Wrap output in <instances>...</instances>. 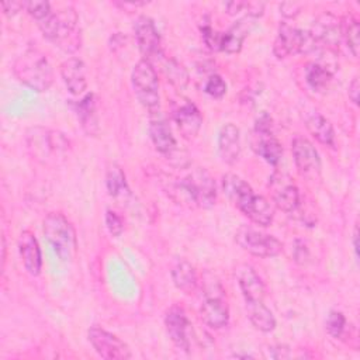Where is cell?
<instances>
[{
    "mask_svg": "<svg viewBox=\"0 0 360 360\" xmlns=\"http://www.w3.org/2000/svg\"><path fill=\"white\" fill-rule=\"evenodd\" d=\"M15 77L30 89L41 93L53 83V69L48 58L37 48L24 51L13 65Z\"/></svg>",
    "mask_w": 360,
    "mask_h": 360,
    "instance_id": "obj_1",
    "label": "cell"
},
{
    "mask_svg": "<svg viewBox=\"0 0 360 360\" xmlns=\"http://www.w3.org/2000/svg\"><path fill=\"white\" fill-rule=\"evenodd\" d=\"M69 146V139L59 131L35 127L27 132V148L42 163L56 162L58 158H63Z\"/></svg>",
    "mask_w": 360,
    "mask_h": 360,
    "instance_id": "obj_2",
    "label": "cell"
},
{
    "mask_svg": "<svg viewBox=\"0 0 360 360\" xmlns=\"http://www.w3.org/2000/svg\"><path fill=\"white\" fill-rule=\"evenodd\" d=\"M44 233L62 262H69L76 252V233L72 224L60 212H49L44 219Z\"/></svg>",
    "mask_w": 360,
    "mask_h": 360,
    "instance_id": "obj_3",
    "label": "cell"
},
{
    "mask_svg": "<svg viewBox=\"0 0 360 360\" xmlns=\"http://www.w3.org/2000/svg\"><path fill=\"white\" fill-rule=\"evenodd\" d=\"M132 86L141 104L149 112L159 111V80L155 68L148 59H141L132 69Z\"/></svg>",
    "mask_w": 360,
    "mask_h": 360,
    "instance_id": "obj_4",
    "label": "cell"
},
{
    "mask_svg": "<svg viewBox=\"0 0 360 360\" xmlns=\"http://www.w3.org/2000/svg\"><path fill=\"white\" fill-rule=\"evenodd\" d=\"M319 45L309 34V31H302L288 24H281L278 34L273 44V53L278 58H287L294 53H307L312 52Z\"/></svg>",
    "mask_w": 360,
    "mask_h": 360,
    "instance_id": "obj_5",
    "label": "cell"
},
{
    "mask_svg": "<svg viewBox=\"0 0 360 360\" xmlns=\"http://www.w3.org/2000/svg\"><path fill=\"white\" fill-rule=\"evenodd\" d=\"M235 240L243 250L257 257H274L283 250V243L277 238L248 225L238 228Z\"/></svg>",
    "mask_w": 360,
    "mask_h": 360,
    "instance_id": "obj_6",
    "label": "cell"
},
{
    "mask_svg": "<svg viewBox=\"0 0 360 360\" xmlns=\"http://www.w3.org/2000/svg\"><path fill=\"white\" fill-rule=\"evenodd\" d=\"M180 188L188 195V198L201 208H210L215 204L217 200V188L215 181L210 176V173L197 167L190 174H187L183 180H180Z\"/></svg>",
    "mask_w": 360,
    "mask_h": 360,
    "instance_id": "obj_7",
    "label": "cell"
},
{
    "mask_svg": "<svg viewBox=\"0 0 360 360\" xmlns=\"http://www.w3.org/2000/svg\"><path fill=\"white\" fill-rule=\"evenodd\" d=\"M252 148L270 165H277L281 159L283 146L273 135L271 118L267 114H262L256 120L255 131L252 135Z\"/></svg>",
    "mask_w": 360,
    "mask_h": 360,
    "instance_id": "obj_8",
    "label": "cell"
},
{
    "mask_svg": "<svg viewBox=\"0 0 360 360\" xmlns=\"http://www.w3.org/2000/svg\"><path fill=\"white\" fill-rule=\"evenodd\" d=\"M89 342L94 347V350L107 360H127L132 357L131 349L125 342L112 335L111 332L100 328L91 326L87 332Z\"/></svg>",
    "mask_w": 360,
    "mask_h": 360,
    "instance_id": "obj_9",
    "label": "cell"
},
{
    "mask_svg": "<svg viewBox=\"0 0 360 360\" xmlns=\"http://www.w3.org/2000/svg\"><path fill=\"white\" fill-rule=\"evenodd\" d=\"M77 14L73 7L68 6L58 11H51L44 20L38 21V27L44 37L52 41L68 38L76 28Z\"/></svg>",
    "mask_w": 360,
    "mask_h": 360,
    "instance_id": "obj_10",
    "label": "cell"
},
{
    "mask_svg": "<svg viewBox=\"0 0 360 360\" xmlns=\"http://www.w3.org/2000/svg\"><path fill=\"white\" fill-rule=\"evenodd\" d=\"M270 188L273 202L278 210L284 212H292L298 208L300 193L290 176L274 173L270 179Z\"/></svg>",
    "mask_w": 360,
    "mask_h": 360,
    "instance_id": "obj_11",
    "label": "cell"
},
{
    "mask_svg": "<svg viewBox=\"0 0 360 360\" xmlns=\"http://www.w3.org/2000/svg\"><path fill=\"white\" fill-rule=\"evenodd\" d=\"M135 38L138 48L141 53L145 56L143 59H148L150 62L152 58H158L162 53L160 49V35L155 27V22L152 18L146 15L138 17L134 25Z\"/></svg>",
    "mask_w": 360,
    "mask_h": 360,
    "instance_id": "obj_12",
    "label": "cell"
},
{
    "mask_svg": "<svg viewBox=\"0 0 360 360\" xmlns=\"http://www.w3.org/2000/svg\"><path fill=\"white\" fill-rule=\"evenodd\" d=\"M291 152L297 169L304 176H314L321 170V158L311 141L304 136H295L291 143Z\"/></svg>",
    "mask_w": 360,
    "mask_h": 360,
    "instance_id": "obj_13",
    "label": "cell"
},
{
    "mask_svg": "<svg viewBox=\"0 0 360 360\" xmlns=\"http://www.w3.org/2000/svg\"><path fill=\"white\" fill-rule=\"evenodd\" d=\"M165 325H166V330H167V335L172 339V342L179 349L188 352V349H190V338H188L190 322H188L186 311L179 305L170 307L165 315Z\"/></svg>",
    "mask_w": 360,
    "mask_h": 360,
    "instance_id": "obj_14",
    "label": "cell"
},
{
    "mask_svg": "<svg viewBox=\"0 0 360 360\" xmlns=\"http://www.w3.org/2000/svg\"><path fill=\"white\" fill-rule=\"evenodd\" d=\"M309 34L321 46L336 48L342 39V24L330 13H325L316 18Z\"/></svg>",
    "mask_w": 360,
    "mask_h": 360,
    "instance_id": "obj_15",
    "label": "cell"
},
{
    "mask_svg": "<svg viewBox=\"0 0 360 360\" xmlns=\"http://www.w3.org/2000/svg\"><path fill=\"white\" fill-rule=\"evenodd\" d=\"M173 120L177 124L181 136L186 139L194 138L202 125V117L200 110L188 100H184L174 108Z\"/></svg>",
    "mask_w": 360,
    "mask_h": 360,
    "instance_id": "obj_16",
    "label": "cell"
},
{
    "mask_svg": "<svg viewBox=\"0 0 360 360\" xmlns=\"http://www.w3.org/2000/svg\"><path fill=\"white\" fill-rule=\"evenodd\" d=\"M149 135L158 152L163 155H172L176 150V139L167 121L162 117L160 111L150 112Z\"/></svg>",
    "mask_w": 360,
    "mask_h": 360,
    "instance_id": "obj_17",
    "label": "cell"
},
{
    "mask_svg": "<svg viewBox=\"0 0 360 360\" xmlns=\"http://www.w3.org/2000/svg\"><path fill=\"white\" fill-rule=\"evenodd\" d=\"M235 277L245 301L264 300V284L250 264H239L235 269Z\"/></svg>",
    "mask_w": 360,
    "mask_h": 360,
    "instance_id": "obj_18",
    "label": "cell"
},
{
    "mask_svg": "<svg viewBox=\"0 0 360 360\" xmlns=\"http://www.w3.org/2000/svg\"><path fill=\"white\" fill-rule=\"evenodd\" d=\"M200 315L202 322L212 329L224 328L229 321V309L222 295L207 297L200 308Z\"/></svg>",
    "mask_w": 360,
    "mask_h": 360,
    "instance_id": "obj_19",
    "label": "cell"
},
{
    "mask_svg": "<svg viewBox=\"0 0 360 360\" xmlns=\"http://www.w3.org/2000/svg\"><path fill=\"white\" fill-rule=\"evenodd\" d=\"M218 153L228 165L235 163L240 155V132L239 128L232 122L225 124L219 131Z\"/></svg>",
    "mask_w": 360,
    "mask_h": 360,
    "instance_id": "obj_20",
    "label": "cell"
},
{
    "mask_svg": "<svg viewBox=\"0 0 360 360\" xmlns=\"http://www.w3.org/2000/svg\"><path fill=\"white\" fill-rule=\"evenodd\" d=\"M18 248L25 270L31 276H38L42 267V256L38 240L34 236V233L30 231L21 232L18 239Z\"/></svg>",
    "mask_w": 360,
    "mask_h": 360,
    "instance_id": "obj_21",
    "label": "cell"
},
{
    "mask_svg": "<svg viewBox=\"0 0 360 360\" xmlns=\"http://www.w3.org/2000/svg\"><path fill=\"white\" fill-rule=\"evenodd\" d=\"M60 76L72 94H80L86 90V69L79 58H69L60 65Z\"/></svg>",
    "mask_w": 360,
    "mask_h": 360,
    "instance_id": "obj_22",
    "label": "cell"
},
{
    "mask_svg": "<svg viewBox=\"0 0 360 360\" xmlns=\"http://www.w3.org/2000/svg\"><path fill=\"white\" fill-rule=\"evenodd\" d=\"M253 17H243L238 20L226 32H222V41H221V51L228 53H236L240 51L243 39L246 35L252 31L255 25Z\"/></svg>",
    "mask_w": 360,
    "mask_h": 360,
    "instance_id": "obj_23",
    "label": "cell"
},
{
    "mask_svg": "<svg viewBox=\"0 0 360 360\" xmlns=\"http://www.w3.org/2000/svg\"><path fill=\"white\" fill-rule=\"evenodd\" d=\"M222 188L224 193L228 195V198L240 210L248 200L255 194L252 187L248 181H245L242 177L228 173L222 177Z\"/></svg>",
    "mask_w": 360,
    "mask_h": 360,
    "instance_id": "obj_24",
    "label": "cell"
},
{
    "mask_svg": "<svg viewBox=\"0 0 360 360\" xmlns=\"http://www.w3.org/2000/svg\"><path fill=\"white\" fill-rule=\"evenodd\" d=\"M240 211L255 224L260 226H269L273 222V208L263 195L253 194Z\"/></svg>",
    "mask_w": 360,
    "mask_h": 360,
    "instance_id": "obj_25",
    "label": "cell"
},
{
    "mask_svg": "<svg viewBox=\"0 0 360 360\" xmlns=\"http://www.w3.org/2000/svg\"><path fill=\"white\" fill-rule=\"evenodd\" d=\"M172 280L174 285L186 294L195 291L198 284V277L194 266L184 259H179L172 267Z\"/></svg>",
    "mask_w": 360,
    "mask_h": 360,
    "instance_id": "obj_26",
    "label": "cell"
},
{
    "mask_svg": "<svg viewBox=\"0 0 360 360\" xmlns=\"http://www.w3.org/2000/svg\"><path fill=\"white\" fill-rule=\"evenodd\" d=\"M249 321L260 332H271L276 328V318L263 301H245Z\"/></svg>",
    "mask_w": 360,
    "mask_h": 360,
    "instance_id": "obj_27",
    "label": "cell"
},
{
    "mask_svg": "<svg viewBox=\"0 0 360 360\" xmlns=\"http://www.w3.org/2000/svg\"><path fill=\"white\" fill-rule=\"evenodd\" d=\"M307 128L309 134L321 143L333 146L335 145V131L329 120L323 115L315 112L307 118Z\"/></svg>",
    "mask_w": 360,
    "mask_h": 360,
    "instance_id": "obj_28",
    "label": "cell"
},
{
    "mask_svg": "<svg viewBox=\"0 0 360 360\" xmlns=\"http://www.w3.org/2000/svg\"><path fill=\"white\" fill-rule=\"evenodd\" d=\"M77 115L82 121V127L87 134H96L98 129L97 115H96V101L94 96L86 94L77 104Z\"/></svg>",
    "mask_w": 360,
    "mask_h": 360,
    "instance_id": "obj_29",
    "label": "cell"
},
{
    "mask_svg": "<svg viewBox=\"0 0 360 360\" xmlns=\"http://www.w3.org/2000/svg\"><path fill=\"white\" fill-rule=\"evenodd\" d=\"M105 186H107L108 194L114 198H120V197L129 194V187H128L125 174H124L122 169L115 163L110 165L107 169Z\"/></svg>",
    "mask_w": 360,
    "mask_h": 360,
    "instance_id": "obj_30",
    "label": "cell"
},
{
    "mask_svg": "<svg viewBox=\"0 0 360 360\" xmlns=\"http://www.w3.org/2000/svg\"><path fill=\"white\" fill-rule=\"evenodd\" d=\"M305 79H307V83L314 90L321 91V90H325L330 83L332 73L325 66L314 62L305 68Z\"/></svg>",
    "mask_w": 360,
    "mask_h": 360,
    "instance_id": "obj_31",
    "label": "cell"
},
{
    "mask_svg": "<svg viewBox=\"0 0 360 360\" xmlns=\"http://www.w3.org/2000/svg\"><path fill=\"white\" fill-rule=\"evenodd\" d=\"M342 38L346 41L347 48L354 56L359 55L360 48V27L353 15H347L342 22Z\"/></svg>",
    "mask_w": 360,
    "mask_h": 360,
    "instance_id": "obj_32",
    "label": "cell"
},
{
    "mask_svg": "<svg viewBox=\"0 0 360 360\" xmlns=\"http://www.w3.org/2000/svg\"><path fill=\"white\" fill-rule=\"evenodd\" d=\"M163 70H165V73H166V76H167V80H169L173 86H176V87H179V89H183V87L187 84V82H188V73H187V70H186L179 62H176L174 59L167 60V62L165 63V66H163Z\"/></svg>",
    "mask_w": 360,
    "mask_h": 360,
    "instance_id": "obj_33",
    "label": "cell"
},
{
    "mask_svg": "<svg viewBox=\"0 0 360 360\" xmlns=\"http://www.w3.org/2000/svg\"><path fill=\"white\" fill-rule=\"evenodd\" d=\"M346 328V318L339 311H330L326 318V330L333 338H340Z\"/></svg>",
    "mask_w": 360,
    "mask_h": 360,
    "instance_id": "obj_34",
    "label": "cell"
},
{
    "mask_svg": "<svg viewBox=\"0 0 360 360\" xmlns=\"http://www.w3.org/2000/svg\"><path fill=\"white\" fill-rule=\"evenodd\" d=\"M24 8L27 10V13L35 18L37 21L44 20L49 13H51V4L45 0H31V1H25Z\"/></svg>",
    "mask_w": 360,
    "mask_h": 360,
    "instance_id": "obj_35",
    "label": "cell"
},
{
    "mask_svg": "<svg viewBox=\"0 0 360 360\" xmlns=\"http://www.w3.org/2000/svg\"><path fill=\"white\" fill-rule=\"evenodd\" d=\"M204 90L214 98H221L226 93V83L219 75H211L205 82Z\"/></svg>",
    "mask_w": 360,
    "mask_h": 360,
    "instance_id": "obj_36",
    "label": "cell"
},
{
    "mask_svg": "<svg viewBox=\"0 0 360 360\" xmlns=\"http://www.w3.org/2000/svg\"><path fill=\"white\" fill-rule=\"evenodd\" d=\"M202 38L207 46L212 51H221V41H222V32H218L212 30L210 25H205L202 30Z\"/></svg>",
    "mask_w": 360,
    "mask_h": 360,
    "instance_id": "obj_37",
    "label": "cell"
},
{
    "mask_svg": "<svg viewBox=\"0 0 360 360\" xmlns=\"http://www.w3.org/2000/svg\"><path fill=\"white\" fill-rule=\"evenodd\" d=\"M105 225H107L108 232L112 236H120L122 233V229H124L122 219L117 215V212H114L111 210H107V212H105Z\"/></svg>",
    "mask_w": 360,
    "mask_h": 360,
    "instance_id": "obj_38",
    "label": "cell"
},
{
    "mask_svg": "<svg viewBox=\"0 0 360 360\" xmlns=\"http://www.w3.org/2000/svg\"><path fill=\"white\" fill-rule=\"evenodd\" d=\"M301 8H302V6L295 1H287V3L280 4V13L287 18L295 17L301 11Z\"/></svg>",
    "mask_w": 360,
    "mask_h": 360,
    "instance_id": "obj_39",
    "label": "cell"
},
{
    "mask_svg": "<svg viewBox=\"0 0 360 360\" xmlns=\"http://www.w3.org/2000/svg\"><path fill=\"white\" fill-rule=\"evenodd\" d=\"M25 6V1H3L1 3V8H3V13L8 17L11 15H15L21 8H24Z\"/></svg>",
    "mask_w": 360,
    "mask_h": 360,
    "instance_id": "obj_40",
    "label": "cell"
},
{
    "mask_svg": "<svg viewBox=\"0 0 360 360\" xmlns=\"http://www.w3.org/2000/svg\"><path fill=\"white\" fill-rule=\"evenodd\" d=\"M359 91H360V84H359V79L354 77L352 80V83L349 84V98L357 104L359 103Z\"/></svg>",
    "mask_w": 360,
    "mask_h": 360,
    "instance_id": "obj_41",
    "label": "cell"
},
{
    "mask_svg": "<svg viewBox=\"0 0 360 360\" xmlns=\"http://www.w3.org/2000/svg\"><path fill=\"white\" fill-rule=\"evenodd\" d=\"M271 350V353H270V356L271 357H274V359H287V357H290V353H288V347H285V346H281V345H278V346H273V347H270Z\"/></svg>",
    "mask_w": 360,
    "mask_h": 360,
    "instance_id": "obj_42",
    "label": "cell"
},
{
    "mask_svg": "<svg viewBox=\"0 0 360 360\" xmlns=\"http://www.w3.org/2000/svg\"><path fill=\"white\" fill-rule=\"evenodd\" d=\"M245 4H246V1H239V0H236V1H229V3H226L225 7H226L228 14H236V13H239V11H242V10L245 8Z\"/></svg>",
    "mask_w": 360,
    "mask_h": 360,
    "instance_id": "obj_43",
    "label": "cell"
},
{
    "mask_svg": "<svg viewBox=\"0 0 360 360\" xmlns=\"http://www.w3.org/2000/svg\"><path fill=\"white\" fill-rule=\"evenodd\" d=\"M353 249H354L356 257H359V229H357V226L354 228V232H353Z\"/></svg>",
    "mask_w": 360,
    "mask_h": 360,
    "instance_id": "obj_44",
    "label": "cell"
}]
</instances>
